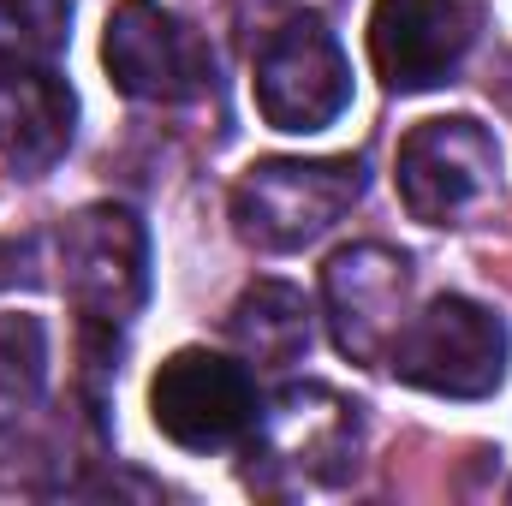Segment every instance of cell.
<instances>
[{
  "mask_svg": "<svg viewBox=\"0 0 512 506\" xmlns=\"http://www.w3.org/2000/svg\"><path fill=\"white\" fill-rule=\"evenodd\" d=\"M399 203L423 227H471L501 203V143L495 131L453 114V120H423L405 131L399 161Z\"/></svg>",
  "mask_w": 512,
  "mask_h": 506,
  "instance_id": "4",
  "label": "cell"
},
{
  "mask_svg": "<svg viewBox=\"0 0 512 506\" xmlns=\"http://www.w3.org/2000/svg\"><path fill=\"white\" fill-rule=\"evenodd\" d=\"M72 126H78V96L54 66L0 78V155L12 173L42 179L60 167V155L72 149Z\"/></svg>",
  "mask_w": 512,
  "mask_h": 506,
  "instance_id": "11",
  "label": "cell"
},
{
  "mask_svg": "<svg viewBox=\"0 0 512 506\" xmlns=\"http://www.w3.org/2000/svg\"><path fill=\"white\" fill-rule=\"evenodd\" d=\"M102 60L114 90L131 102H197L215 90V54L209 42L155 0H120L108 12Z\"/></svg>",
  "mask_w": 512,
  "mask_h": 506,
  "instance_id": "7",
  "label": "cell"
},
{
  "mask_svg": "<svg viewBox=\"0 0 512 506\" xmlns=\"http://www.w3.org/2000/svg\"><path fill=\"white\" fill-rule=\"evenodd\" d=\"M48 387V334L36 316H0V429H12Z\"/></svg>",
  "mask_w": 512,
  "mask_h": 506,
  "instance_id": "14",
  "label": "cell"
},
{
  "mask_svg": "<svg viewBox=\"0 0 512 506\" xmlns=\"http://www.w3.org/2000/svg\"><path fill=\"white\" fill-rule=\"evenodd\" d=\"M512 364V334L501 310L477 298H435L423 316H405V328L387 346V370L441 399H489Z\"/></svg>",
  "mask_w": 512,
  "mask_h": 506,
  "instance_id": "3",
  "label": "cell"
},
{
  "mask_svg": "<svg viewBox=\"0 0 512 506\" xmlns=\"http://www.w3.org/2000/svg\"><path fill=\"white\" fill-rule=\"evenodd\" d=\"M149 417L155 429L185 447V453H221L233 441H245L256 423V381L245 364L185 346L173 352L155 381H149Z\"/></svg>",
  "mask_w": 512,
  "mask_h": 506,
  "instance_id": "8",
  "label": "cell"
},
{
  "mask_svg": "<svg viewBox=\"0 0 512 506\" xmlns=\"http://www.w3.org/2000/svg\"><path fill=\"white\" fill-rule=\"evenodd\" d=\"M251 90L256 114L274 131L310 137V131H328L352 108V66L322 18H292V24L268 30V42L256 48Z\"/></svg>",
  "mask_w": 512,
  "mask_h": 506,
  "instance_id": "6",
  "label": "cell"
},
{
  "mask_svg": "<svg viewBox=\"0 0 512 506\" xmlns=\"http://www.w3.org/2000/svg\"><path fill=\"white\" fill-rule=\"evenodd\" d=\"M358 197H364L358 155H310V161L274 155V161H256L233 185V227L256 251H304Z\"/></svg>",
  "mask_w": 512,
  "mask_h": 506,
  "instance_id": "2",
  "label": "cell"
},
{
  "mask_svg": "<svg viewBox=\"0 0 512 506\" xmlns=\"http://www.w3.org/2000/svg\"><path fill=\"white\" fill-rule=\"evenodd\" d=\"M251 477L256 489H340L358 471L364 453V411L358 399L322 387V381H292L268 405H256L251 423Z\"/></svg>",
  "mask_w": 512,
  "mask_h": 506,
  "instance_id": "1",
  "label": "cell"
},
{
  "mask_svg": "<svg viewBox=\"0 0 512 506\" xmlns=\"http://www.w3.org/2000/svg\"><path fill=\"white\" fill-rule=\"evenodd\" d=\"M322 304H328L334 346L352 364H387V346L405 328V304H411V256L387 245L334 251L322 268Z\"/></svg>",
  "mask_w": 512,
  "mask_h": 506,
  "instance_id": "10",
  "label": "cell"
},
{
  "mask_svg": "<svg viewBox=\"0 0 512 506\" xmlns=\"http://www.w3.org/2000/svg\"><path fill=\"white\" fill-rule=\"evenodd\" d=\"M227 334H233V346H239L251 364L286 370V364H298V358L310 352L316 310H310V298H304L298 286H286V280H251V286L239 292L233 316H227Z\"/></svg>",
  "mask_w": 512,
  "mask_h": 506,
  "instance_id": "12",
  "label": "cell"
},
{
  "mask_svg": "<svg viewBox=\"0 0 512 506\" xmlns=\"http://www.w3.org/2000/svg\"><path fill=\"white\" fill-rule=\"evenodd\" d=\"M72 36V0H0V78L54 66Z\"/></svg>",
  "mask_w": 512,
  "mask_h": 506,
  "instance_id": "13",
  "label": "cell"
},
{
  "mask_svg": "<svg viewBox=\"0 0 512 506\" xmlns=\"http://www.w3.org/2000/svg\"><path fill=\"white\" fill-rule=\"evenodd\" d=\"M60 280L84 340H114L149 298V233L126 203H90L60 227Z\"/></svg>",
  "mask_w": 512,
  "mask_h": 506,
  "instance_id": "5",
  "label": "cell"
},
{
  "mask_svg": "<svg viewBox=\"0 0 512 506\" xmlns=\"http://www.w3.org/2000/svg\"><path fill=\"white\" fill-rule=\"evenodd\" d=\"M483 30V0H376L370 60L393 96L447 84Z\"/></svg>",
  "mask_w": 512,
  "mask_h": 506,
  "instance_id": "9",
  "label": "cell"
}]
</instances>
